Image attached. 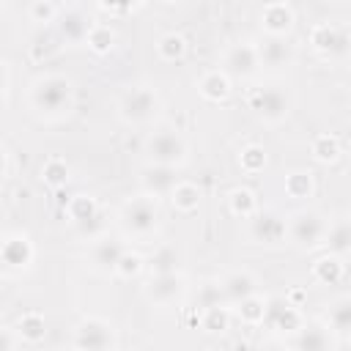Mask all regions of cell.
<instances>
[{
	"mask_svg": "<svg viewBox=\"0 0 351 351\" xmlns=\"http://www.w3.org/2000/svg\"><path fill=\"white\" fill-rule=\"evenodd\" d=\"M258 351H293V348H291V343H285V340H277V337H274V340L263 343Z\"/></svg>",
	"mask_w": 351,
	"mask_h": 351,
	"instance_id": "cell-45",
	"label": "cell"
},
{
	"mask_svg": "<svg viewBox=\"0 0 351 351\" xmlns=\"http://www.w3.org/2000/svg\"><path fill=\"white\" fill-rule=\"evenodd\" d=\"M326 252L332 255H348L351 252V217H332L329 228H326V239H324Z\"/></svg>",
	"mask_w": 351,
	"mask_h": 351,
	"instance_id": "cell-25",
	"label": "cell"
},
{
	"mask_svg": "<svg viewBox=\"0 0 351 351\" xmlns=\"http://www.w3.org/2000/svg\"><path fill=\"white\" fill-rule=\"evenodd\" d=\"M258 25L266 36L274 38H288V33L296 25V11L291 3L285 0H274V3H263L258 11Z\"/></svg>",
	"mask_w": 351,
	"mask_h": 351,
	"instance_id": "cell-16",
	"label": "cell"
},
{
	"mask_svg": "<svg viewBox=\"0 0 351 351\" xmlns=\"http://www.w3.org/2000/svg\"><path fill=\"white\" fill-rule=\"evenodd\" d=\"M143 154L148 165H162V167H181L189 156V145L184 134L173 126H156L154 132L145 134L143 140Z\"/></svg>",
	"mask_w": 351,
	"mask_h": 351,
	"instance_id": "cell-4",
	"label": "cell"
},
{
	"mask_svg": "<svg viewBox=\"0 0 351 351\" xmlns=\"http://www.w3.org/2000/svg\"><path fill=\"white\" fill-rule=\"evenodd\" d=\"M14 326H16L19 337H22V343H41V340L47 337V321H44V315L36 313V310L22 313Z\"/></svg>",
	"mask_w": 351,
	"mask_h": 351,
	"instance_id": "cell-31",
	"label": "cell"
},
{
	"mask_svg": "<svg viewBox=\"0 0 351 351\" xmlns=\"http://www.w3.org/2000/svg\"><path fill=\"white\" fill-rule=\"evenodd\" d=\"M184 293H186V277H184L181 271L148 277L145 285H143V296H145L154 307H170V304H176Z\"/></svg>",
	"mask_w": 351,
	"mask_h": 351,
	"instance_id": "cell-15",
	"label": "cell"
},
{
	"mask_svg": "<svg viewBox=\"0 0 351 351\" xmlns=\"http://www.w3.org/2000/svg\"><path fill=\"white\" fill-rule=\"evenodd\" d=\"M118 228L123 233V239H132V241H140V244H148L156 239L159 228H162V211H159V203L148 195H134V197H126L118 208Z\"/></svg>",
	"mask_w": 351,
	"mask_h": 351,
	"instance_id": "cell-2",
	"label": "cell"
},
{
	"mask_svg": "<svg viewBox=\"0 0 351 351\" xmlns=\"http://www.w3.org/2000/svg\"><path fill=\"white\" fill-rule=\"evenodd\" d=\"M247 107L252 115L269 126H277L288 118L291 112V96L282 85H255L247 90Z\"/></svg>",
	"mask_w": 351,
	"mask_h": 351,
	"instance_id": "cell-5",
	"label": "cell"
},
{
	"mask_svg": "<svg viewBox=\"0 0 351 351\" xmlns=\"http://www.w3.org/2000/svg\"><path fill=\"white\" fill-rule=\"evenodd\" d=\"M250 239L263 247H277L288 241V217H282L274 208H261L250 219Z\"/></svg>",
	"mask_w": 351,
	"mask_h": 351,
	"instance_id": "cell-14",
	"label": "cell"
},
{
	"mask_svg": "<svg viewBox=\"0 0 351 351\" xmlns=\"http://www.w3.org/2000/svg\"><path fill=\"white\" fill-rule=\"evenodd\" d=\"M0 261L5 274H25L36 261V244L25 230H5L0 241Z\"/></svg>",
	"mask_w": 351,
	"mask_h": 351,
	"instance_id": "cell-8",
	"label": "cell"
},
{
	"mask_svg": "<svg viewBox=\"0 0 351 351\" xmlns=\"http://www.w3.org/2000/svg\"><path fill=\"white\" fill-rule=\"evenodd\" d=\"M266 302H269V299H263L261 293H255V296H250L247 302H241V304L233 307V310H236V315H239L241 324H247V326H263Z\"/></svg>",
	"mask_w": 351,
	"mask_h": 351,
	"instance_id": "cell-36",
	"label": "cell"
},
{
	"mask_svg": "<svg viewBox=\"0 0 351 351\" xmlns=\"http://www.w3.org/2000/svg\"><path fill=\"white\" fill-rule=\"evenodd\" d=\"M340 154H343L340 151V140L335 134H329V132H321V134H315L310 140V156L318 165H332V162L340 159Z\"/></svg>",
	"mask_w": 351,
	"mask_h": 351,
	"instance_id": "cell-29",
	"label": "cell"
},
{
	"mask_svg": "<svg viewBox=\"0 0 351 351\" xmlns=\"http://www.w3.org/2000/svg\"><path fill=\"white\" fill-rule=\"evenodd\" d=\"M348 85H351V82H348Z\"/></svg>",
	"mask_w": 351,
	"mask_h": 351,
	"instance_id": "cell-48",
	"label": "cell"
},
{
	"mask_svg": "<svg viewBox=\"0 0 351 351\" xmlns=\"http://www.w3.org/2000/svg\"><path fill=\"white\" fill-rule=\"evenodd\" d=\"M145 269H148V261H145L140 252L126 250V252H123V258L118 261L115 277H121V280H134V277H140Z\"/></svg>",
	"mask_w": 351,
	"mask_h": 351,
	"instance_id": "cell-40",
	"label": "cell"
},
{
	"mask_svg": "<svg viewBox=\"0 0 351 351\" xmlns=\"http://www.w3.org/2000/svg\"><path fill=\"white\" fill-rule=\"evenodd\" d=\"M0 69H3V107H11V85H14V66L8 58L0 60Z\"/></svg>",
	"mask_w": 351,
	"mask_h": 351,
	"instance_id": "cell-43",
	"label": "cell"
},
{
	"mask_svg": "<svg viewBox=\"0 0 351 351\" xmlns=\"http://www.w3.org/2000/svg\"><path fill=\"white\" fill-rule=\"evenodd\" d=\"M0 351H22V337H19L16 326L5 324L0 329Z\"/></svg>",
	"mask_w": 351,
	"mask_h": 351,
	"instance_id": "cell-42",
	"label": "cell"
},
{
	"mask_svg": "<svg viewBox=\"0 0 351 351\" xmlns=\"http://www.w3.org/2000/svg\"><path fill=\"white\" fill-rule=\"evenodd\" d=\"M11 173H14V154H11V148H8V145H3V178L8 181V178H11Z\"/></svg>",
	"mask_w": 351,
	"mask_h": 351,
	"instance_id": "cell-44",
	"label": "cell"
},
{
	"mask_svg": "<svg viewBox=\"0 0 351 351\" xmlns=\"http://www.w3.org/2000/svg\"><path fill=\"white\" fill-rule=\"evenodd\" d=\"M258 58H261V66L280 71V69H291L296 63V49L288 38L263 36V41L258 44Z\"/></svg>",
	"mask_w": 351,
	"mask_h": 351,
	"instance_id": "cell-20",
	"label": "cell"
},
{
	"mask_svg": "<svg viewBox=\"0 0 351 351\" xmlns=\"http://www.w3.org/2000/svg\"><path fill=\"white\" fill-rule=\"evenodd\" d=\"M228 208L239 219H252L261 211V203H258V195L250 186H233L228 192Z\"/></svg>",
	"mask_w": 351,
	"mask_h": 351,
	"instance_id": "cell-26",
	"label": "cell"
},
{
	"mask_svg": "<svg viewBox=\"0 0 351 351\" xmlns=\"http://www.w3.org/2000/svg\"><path fill=\"white\" fill-rule=\"evenodd\" d=\"M329 228V217H324L315 208H299L288 217V241L296 250H315L324 247Z\"/></svg>",
	"mask_w": 351,
	"mask_h": 351,
	"instance_id": "cell-6",
	"label": "cell"
},
{
	"mask_svg": "<svg viewBox=\"0 0 351 351\" xmlns=\"http://www.w3.org/2000/svg\"><path fill=\"white\" fill-rule=\"evenodd\" d=\"M304 324H307V321H304V315H302V307L291 304L285 296H271V299L266 302L263 326L271 329V332L277 335V340H280V337H291V340H293V337L302 332Z\"/></svg>",
	"mask_w": 351,
	"mask_h": 351,
	"instance_id": "cell-9",
	"label": "cell"
},
{
	"mask_svg": "<svg viewBox=\"0 0 351 351\" xmlns=\"http://www.w3.org/2000/svg\"><path fill=\"white\" fill-rule=\"evenodd\" d=\"M230 80H250L258 74L261 69V58H258V44H252L250 38L233 41L225 47L222 52V66H219Z\"/></svg>",
	"mask_w": 351,
	"mask_h": 351,
	"instance_id": "cell-10",
	"label": "cell"
},
{
	"mask_svg": "<svg viewBox=\"0 0 351 351\" xmlns=\"http://www.w3.org/2000/svg\"><path fill=\"white\" fill-rule=\"evenodd\" d=\"M60 11H63V5H60V3H52V0H33V3H27V8H25V14H27V19H30L33 25L58 22V19H60Z\"/></svg>",
	"mask_w": 351,
	"mask_h": 351,
	"instance_id": "cell-38",
	"label": "cell"
},
{
	"mask_svg": "<svg viewBox=\"0 0 351 351\" xmlns=\"http://www.w3.org/2000/svg\"><path fill=\"white\" fill-rule=\"evenodd\" d=\"M219 285H222L228 307H239L241 302H247L250 296L258 293V277L252 271H247V269H233V271L222 274Z\"/></svg>",
	"mask_w": 351,
	"mask_h": 351,
	"instance_id": "cell-19",
	"label": "cell"
},
{
	"mask_svg": "<svg viewBox=\"0 0 351 351\" xmlns=\"http://www.w3.org/2000/svg\"><path fill=\"white\" fill-rule=\"evenodd\" d=\"M137 8H143V3H96L93 5V11L107 16H126V14H134Z\"/></svg>",
	"mask_w": 351,
	"mask_h": 351,
	"instance_id": "cell-41",
	"label": "cell"
},
{
	"mask_svg": "<svg viewBox=\"0 0 351 351\" xmlns=\"http://www.w3.org/2000/svg\"><path fill=\"white\" fill-rule=\"evenodd\" d=\"M266 162H269L266 148L258 145V143H250V145H244V148L239 151V167H241L244 173H250V176L261 173V170L266 167Z\"/></svg>",
	"mask_w": 351,
	"mask_h": 351,
	"instance_id": "cell-39",
	"label": "cell"
},
{
	"mask_svg": "<svg viewBox=\"0 0 351 351\" xmlns=\"http://www.w3.org/2000/svg\"><path fill=\"white\" fill-rule=\"evenodd\" d=\"M195 88H197V93H200L206 101L219 104V101H225V99L230 96V90H233V80H230L222 69H208V71H203V74L197 77Z\"/></svg>",
	"mask_w": 351,
	"mask_h": 351,
	"instance_id": "cell-22",
	"label": "cell"
},
{
	"mask_svg": "<svg viewBox=\"0 0 351 351\" xmlns=\"http://www.w3.org/2000/svg\"><path fill=\"white\" fill-rule=\"evenodd\" d=\"M304 296H307V291H304V288H291V291L285 293V299H288L291 304H296V307H302Z\"/></svg>",
	"mask_w": 351,
	"mask_h": 351,
	"instance_id": "cell-46",
	"label": "cell"
},
{
	"mask_svg": "<svg viewBox=\"0 0 351 351\" xmlns=\"http://www.w3.org/2000/svg\"><path fill=\"white\" fill-rule=\"evenodd\" d=\"M293 351H335L337 337L326 324H304L302 332L291 340Z\"/></svg>",
	"mask_w": 351,
	"mask_h": 351,
	"instance_id": "cell-21",
	"label": "cell"
},
{
	"mask_svg": "<svg viewBox=\"0 0 351 351\" xmlns=\"http://www.w3.org/2000/svg\"><path fill=\"white\" fill-rule=\"evenodd\" d=\"M159 112H162V96L154 85L145 82L129 85L115 101V115L126 126H148L159 118Z\"/></svg>",
	"mask_w": 351,
	"mask_h": 351,
	"instance_id": "cell-3",
	"label": "cell"
},
{
	"mask_svg": "<svg viewBox=\"0 0 351 351\" xmlns=\"http://www.w3.org/2000/svg\"><path fill=\"white\" fill-rule=\"evenodd\" d=\"M282 189H285V195H288L291 200H307V197H313V192H315V178H313L310 170L293 167L291 173H285Z\"/></svg>",
	"mask_w": 351,
	"mask_h": 351,
	"instance_id": "cell-27",
	"label": "cell"
},
{
	"mask_svg": "<svg viewBox=\"0 0 351 351\" xmlns=\"http://www.w3.org/2000/svg\"><path fill=\"white\" fill-rule=\"evenodd\" d=\"M71 178V167L66 159L60 156H49L44 165H41V181L49 186V189H63Z\"/></svg>",
	"mask_w": 351,
	"mask_h": 351,
	"instance_id": "cell-34",
	"label": "cell"
},
{
	"mask_svg": "<svg viewBox=\"0 0 351 351\" xmlns=\"http://www.w3.org/2000/svg\"><path fill=\"white\" fill-rule=\"evenodd\" d=\"M115 326L99 315H85L71 329V351H115Z\"/></svg>",
	"mask_w": 351,
	"mask_h": 351,
	"instance_id": "cell-7",
	"label": "cell"
},
{
	"mask_svg": "<svg viewBox=\"0 0 351 351\" xmlns=\"http://www.w3.org/2000/svg\"><path fill=\"white\" fill-rule=\"evenodd\" d=\"M310 274L318 285H337L343 277H346V261L340 255H332V252H324L313 261L310 266Z\"/></svg>",
	"mask_w": 351,
	"mask_h": 351,
	"instance_id": "cell-24",
	"label": "cell"
},
{
	"mask_svg": "<svg viewBox=\"0 0 351 351\" xmlns=\"http://www.w3.org/2000/svg\"><path fill=\"white\" fill-rule=\"evenodd\" d=\"M178 261H181V252L173 244H159L154 250V255L148 258V271H151V277L173 274V271H178Z\"/></svg>",
	"mask_w": 351,
	"mask_h": 351,
	"instance_id": "cell-32",
	"label": "cell"
},
{
	"mask_svg": "<svg viewBox=\"0 0 351 351\" xmlns=\"http://www.w3.org/2000/svg\"><path fill=\"white\" fill-rule=\"evenodd\" d=\"M307 38L310 47L324 58H343L351 49V30L337 22H315Z\"/></svg>",
	"mask_w": 351,
	"mask_h": 351,
	"instance_id": "cell-11",
	"label": "cell"
},
{
	"mask_svg": "<svg viewBox=\"0 0 351 351\" xmlns=\"http://www.w3.org/2000/svg\"><path fill=\"white\" fill-rule=\"evenodd\" d=\"M197 315H200V324H197V326H200L206 335H222V332L230 326V307H228V304L203 310V313H197Z\"/></svg>",
	"mask_w": 351,
	"mask_h": 351,
	"instance_id": "cell-37",
	"label": "cell"
},
{
	"mask_svg": "<svg viewBox=\"0 0 351 351\" xmlns=\"http://www.w3.org/2000/svg\"><path fill=\"white\" fill-rule=\"evenodd\" d=\"M228 304L225 302V293H222V285L219 280H203L197 288H195V302H192V310L203 313V310H211V307H222Z\"/></svg>",
	"mask_w": 351,
	"mask_h": 351,
	"instance_id": "cell-30",
	"label": "cell"
},
{
	"mask_svg": "<svg viewBox=\"0 0 351 351\" xmlns=\"http://www.w3.org/2000/svg\"><path fill=\"white\" fill-rule=\"evenodd\" d=\"M66 217H69V222H71L82 236H90V241L101 236V233H96L99 225H101V206H99V200H96L93 195L80 192V195L69 197V203H66Z\"/></svg>",
	"mask_w": 351,
	"mask_h": 351,
	"instance_id": "cell-13",
	"label": "cell"
},
{
	"mask_svg": "<svg viewBox=\"0 0 351 351\" xmlns=\"http://www.w3.org/2000/svg\"><path fill=\"white\" fill-rule=\"evenodd\" d=\"M126 252V244L123 239L118 236H99L90 241L88 252H85V266L93 271V274H115L118 269V261L123 258Z\"/></svg>",
	"mask_w": 351,
	"mask_h": 351,
	"instance_id": "cell-12",
	"label": "cell"
},
{
	"mask_svg": "<svg viewBox=\"0 0 351 351\" xmlns=\"http://www.w3.org/2000/svg\"><path fill=\"white\" fill-rule=\"evenodd\" d=\"M85 47L93 52V55H107L112 47H115V30L107 25V22H96L85 38Z\"/></svg>",
	"mask_w": 351,
	"mask_h": 351,
	"instance_id": "cell-35",
	"label": "cell"
},
{
	"mask_svg": "<svg viewBox=\"0 0 351 351\" xmlns=\"http://www.w3.org/2000/svg\"><path fill=\"white\" fill-rule=\"evenodd\" d=\"M178 170L176 167H162V165H145L140 170V189L148 197H170V192L178 186Z\"/></svg>",
	"mask_w": 351,
	"mask_h": 351,
	"instance_id": "cell-18",
	"label": "cell"
},
{
	"mask_svg": "<svg viewBox=\"0 0 351 351\" xmlns=\"http://www.w3.org/2000/svg\"><path fill=\"white\" fill-rule=\"evenodd\" d=\"M154 49H156V58H159L162 63H178V60L186 55L189 44H186V38H184L181 33L167 30V33H162V36L156 38Z\"/></svg>",
	"mask_w": 351,
	"mask_h": 351,
	"instance_id": "cell-28",
	"label": "cell"
},
{
	"mask_svg": "<svg viewBox=\"0 0 351 351\" xmlns=\"http://www.w3.org/2000/svg\"><path fill=\"white\" fill-rule=\"evenodd\" d=\"M324 324L335 332V337H351V293H340L326 304Z\"/></svg>",
	"mask_w": 351,
	"mask_h": 351,
	"instance_id": "cell-23",
	"label": "cell"
},
{
	"mask_svg": "<svg viewBox=\"0 0 351 351\" xmlns=\"http://www.w3.org/2000/svg\"><path fill=\"white\" fill-rule=\"evenodd\" d=\"M77 101V88L69 74L44 71L27 88V107L41 121H63Z\"/></svg>",
	"mask_w": 351,
	"mask_h": 351,
	"instance_id": "cell-1",
	"label": "cell"
},
{
	"mask_svg": "<svg viewBox=\"0 0 351 351\" xmlns=\"http://www.w3.org/2000/svg\"><path fill=\"white\" fill-rule=\"evenodd\" d=\"M55 25H58V36L66 44H85V38H88L90 27L96 25V19L85 8H80V5H69V8L63 5L60 19Z\"/></svg>",
	"mask_w": 351,
	"mask_h": 351,
	"instance_id": "cell-17",
	"label": "cell"
},
{
	"mask_svg": "<svg viewBox=\"0 0 351 351\" xmlns=\"http://www.w3.org/2000/svg\"><path fill=\"white\" fill-rule=\"evenodd\" d=\"M348 217H351V211H348Z\"/></svg>",
	"mask_w": 351,
	"mask_h": 351,
	"instance_id": "cell-47",
	"label": "cell"
},
{
	"mask_svg": "<svg viewBox=\"0 0 351 351\" xmlns=\"http://www.w3.org/2000/svg\"><path fill=\"white\" fill-rule=\"evenodd\" d=\"M170 206L181 214H192L200 206V189L192 181H178V186L170 192Z\"/></svg>",
	"mask_w": 351,
	"mask_h": 351,
	"instance_id": "cell-33",
	"label": "cell"
}]
</instances>
